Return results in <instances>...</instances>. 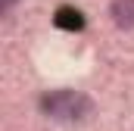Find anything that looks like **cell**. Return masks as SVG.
Here are the masks:
<instances>
[{
  "label": "cell",
  "instance_id": "2",
  "mask_svg": "<svg viewBox=\"0 0 134 131\" xmlns=\"http://www.w3.org/2000/svg\"><path fill=\"white\" fill-rule=\"evenodd\" d=\"M109 16L115 28L134 31V0H112L109 3Z\"/></svg>",
  "mask_w": 134,
  "mask_h": 131
},
{
  "label": "cell",
  "instance_id": "3",
  "mask_svg": "<svg viewBox=\"0 0 134 131\" xmlns=\"http://www.w3.org/2000/svg\"><path fill=\"white\" fill-rule=\"evenodd\" d=\"M16 3H19V0H0V13H3V16H9V13L16 9Z\"/></svg>",
  "mask_w": 134,
  "mask_h": 131
},
{
  "label": "cell",
  "instance_id": "1",
  "mask_svg": "<svg viewBox=\"0 0 134 131\" xmlns=\"http://www.w3.org/2000/svg\"><path fill=\"white\" fill-rule=\"evenodd\" d=\"M41 112L53 122H84L94 116V100L81 91H47L41 97Z\"/></svg>",
  "mask_w": 134,
  "mask_h": 131
}]
</instances>
